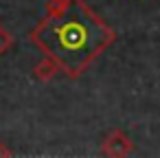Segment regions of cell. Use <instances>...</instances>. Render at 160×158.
I'll list each match as a JSON object with an SVG mask.
<instances>
[{"label":"cell","instance_id":"1","mask_svg":"<svg viewBox=\"0 0 160 158\" xmlns=\"http://www.w3.org/2000/svg\"><path fill=\"white\" fill-rule=\"evenodd\" d=\"M29 40L59 66L68 79H79L88 66L114 44L116 33L83 3L70 0L57 16H46L31 33Z\"/></svg>","mask_w":160,"mask_h":158},{"label":"cell","instance_id":"2","mask_svg":"<svg viewBox=\"0 0 160 158\" xmlns=\"http://www.w3.org/2000/svg\"><path fill=\"white\" fill-rule=\"evenodd\" d=\"M134 151V140L123 130H110L101 140V154L105 158H127Z\"/></svg>","mask_w":160,"mask_h":158},{"label":"cell","instance_id":"3","mask_svg":"<svg viewBox=\"0 0 160 158\" xmlns=\"http://www.w3.org/2000/svg\"><path fill=\"white\" fill-rule=\"evenodd\" d=\"M57 73H59V66H57L53 59H48V57L40 59V62L33 66V77L40 79V81H51Z\"/></svg>","mask_w":160,"mask_h":158},{"label":"cell","instance_id":"4","mask_svg":"<svg viewBox=\"0 0 160 158\" xmlns=\"http://www.w3.org/2000/svg\"><path fill=\"white\" fill-rule=\"evenodd\" d=\"M11 46H13V35H11L2 24H0V57H2Z\"/></svg>","mask_w":160,"mask_h":158},{"label":"cell","instance_id":"5","mask_svg":"<svg viewBox=\"0 0 160 158\" xmlns=\"http://www.w3.org/2000/svg\"><path fill=\"white\" fill-rule=\"evenodd\" d=\"M0 158H11V149L0 140Z\"/></svg>","mask_w":160,"mask_h":158}]
</instances>
